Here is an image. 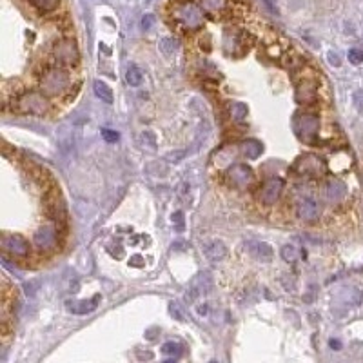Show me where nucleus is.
Segmentation results:
<instances>
[{"mask_svg":"<svg viewBox=\"0 0 363 363\" xmlns=\"http://www.w3.org/2000/svg\"><path fill=\"white\" fill-rule=\"evenodd\" d=\"M205 13L200 9L195 2H182V4H171V18L175 26L184 31H198L204 26Z\"/></svg>","mask_w":363,"mask_h":363,"instance_id":"f257e3e1","label":"nucleus"},{"mask_svg":"<svg viewBox=\"0 0 363 363\" xmlns=\"http://www.w3.org/2000/svg\"><path fill=\"white\" fill-rule=\"evenodd\" d=\"M69 86H71L69 73L66 71L64 68H60V66L46 68L44 73H42V76H40V88H42V93H44V95L60 96L68 91Z\"/></svg>","mask_w":363,"mask_h":363,"instance_id":"f03ea898","label":"nucleus"},{"mask_svg":"<svg viewBox=\"0 0 363 363\" xmlns=\"http://www.w3.org/2000/svg\"><path fill=\"white\" fill-rule=\"evenodd\" d=\"M13 109H16L18 113H24V115L42 116L48 113L49 102H48V98H46L44 93L24 91V93H20V95L15 96V100H13Z\"/></svg>","mask_w":363,"mask_h":363,"instance_id":"7ed1b4c3","label":"nucleus"},{"mask_svg":"<svg viewBox=\"0 0 363 363\" xmlns=\"http://www.w3.org/2000/svg\"><path fill=\"white\" fill-rule=\"evenodd\" d=\"M292 129H294V135L298 136L302 142H305V144H314L316 138H318V131H319L318 115L309 113V111L296 113L294 118H292Z\"/></svg>","mask_w":363,"mask_h":363,"instance_id":"20e7f679","label":"nucleus"},{"mask_svg":"<svg viewBox=\"0 0 363 363\" xmlns=\"http://www.w3.org/2000/svg\"><path fill=\"white\" fill-rule=\"evenodd\" d=\"M51 56L56 62V66L60 68H71V66H76L80 60V51L78 46L73 38L69 36H62L56 42H53L51 46Z\"/></svg>","mask_w":363,"mask_h":363,"instance_id":"39448f33","label":"nucleus"},{"mask_svg":"<svg viewBox=\"0 0 363 363\" xmlns=\"http://www.w3.org/2000/svg\"><path fill=\"white\" fill-rule=\"evenodd\" d=\"M316 95H318V78L311 69H302V75L296 76V102L309 105L316 100Z\"/></svg>","mask_w":363,"mask_h":363,"instance_id":"423d86ee","label":"nucleus"},{"mask_svg":"<svg viewBox=\"0 0 363 363\" xmlns=\"http://www.w3.org/2000/svg\"><path fill=\"white\" fill-rule=\"evenodd\" d=\"M294 169L300 176H305V178H319L324 176L325 171H327V165L319 156L316 155H304L296 160Z\"/></svg>","mask_w":363,"mask_h":363,"instance_id":"0eeeda50","label":"nucleus"},{"mask_svg":"<svg viewBox=\"0 0 363 363\" xmlns=\"http://www.w3.org/2000/svg\"><path fill=\"white\" fill-rule=\"evenodd\" d=\"M224 178L229 187L245 189L254 182V173H252V169L249 167L247 164H236V165H231V167L225 171Z\"/></svg>","mask_w":363,"mask_h":363,"instance_id":"6e6552de","label":"nucleus"},{"mask_svg":"<svg viewBox=\"0 0 363 363\" xmlns=\"http://www.w3.org/2000/svg\"><path fill=\"white\" fill-rule=\"evenodd\" d=\"M284 178H280V176H272V178L265 180L264 184H262V187L258 189V195H256V198H258V202L262 205H267V207H271V205H274L276 202H278L280 195L284 193Z\"/></svg>","mask_w":363,"mask_h":363,"instance_id":"1a4fd4ad","label":"nucleus"},{"mask_svg":"<svg viewBox=\"0 0 363 363\" xmlns=\"http://www.w3.org/2000/svg\"><path fill=\"white\" fill-rule=\"evenodd\" d=\"M251 44V36L245 31H238V29H227L224 35V48L229 55H244L249 49Z\"/></svg>","mask_w":363,"mask_h":363,"instance_id":"9d476101","label":"nucleus"},{"mask_svg":"<svg viewBox=\"0 0 363 363\" xmlns=\"http://www.w3.org/2000/svg\"><path fill=\"white\" fill-rule=\"evenodd\" d=\"M211 285H212L211 276H209L207 272H202V274H198L191 284H189L187 291H185V300H187L189 304H193L196 298L207 294V292L211 291Z\"/></svg>","mask_w":363,"mask_h":363,"instance_id":"9b49d317","label":"nucleus"},{"mask_svg":"<svg viewBox=\"0 0 363 363\" xmlns=\"http://www.w3.org/2000/svg\"><path fill=\"white\" fill-rule=\"evenodd\" d=\"M2 249L13 256H28L29 242L20 234H6L2 238Z\"/></svg>","mask_w":363,"mask_h":363,"instance_id":"f8f14e48","label":"nucleus"},{"mask_svg":"<svg viewBox=\"0 0 363 363\" xmlns=\"http://www.w3.org/2000/svg\"><path fill=\"white\" fill-rule=\"evenodd\" d=\"M33 242H35V245L40 251H51V249H55L56 242H58V232L51 225H44V227H40L35 232Z\"/></svg>","mask_w":363,"mask_h":363,"instance_id":"ddd939ff","label":"nucleus"},{"mask_svg":"<svg viewBox=\"0 0 363 363\" xmlns=\"http://www.w3.org/2000/svg\"><path fill=\"white\" fill-rule=\"evenodd\" d=\"M296 215H298L300 220H304V222H316L319 218V207L316 204V200L312 198H302L296 204Z\"/></svg>","mask_w":363,"mask_h":363,"instance_id":"4468645a","label":"nucleus"},{"mask_svg":"<svg viewBox=\"0 0 363 363\" xmlns=\"http://www.w3.org/2000/svg\"><path fill=\"white\" fill-rule=\"evenodd\" d=\"M98 302L100 294H96L91 300H69V302H66V307L73 314H89L98 307Z\"/></svg>","mask_w":363,"mask_h":363,"instance_id":"2eb2a0df","label":"nucleus"},{"mask_svg":"<svg viewBox=\"0 0 363 363\" xmlns=\"http://www.w3.org/2000/svg\"><path fill=\"white\" fill-rule=\"evenodd\" d=\"M324 193L325 196H327V200H331V202H339V200L347 195V185L339 178H329L324 185Z\"/></svg>","mask_w":363,"mask_h":363,"instance_id":"dca6fc26","label":"nucleus"},{"mask_svg":"<svg viewBox=\"0 0 363 363\" xmlns=\"http://www.w3.org/2000/svg\"><path fill=\"white\" fill-rule=\"evenodd\" d=\"M200 9L209 16H220L229 9V0H198Z\"/></svg>","mask_w":363,"mask_h":363,"instance_id":"f3484780","label":"nucleus"},{"mask_svg":"<svg viewBox=\"0 0 363 363\" xmlns=\"http://www.w3.org/2000/svg\"><path fill=\"white\" fill-rule=\"evenodd\" d=\"M351 156L345 151H338L331 156L329 160V169H331L334 175H341V173H347L351 169Z\"/></svg>","mask_w":363,"mask_h":363,"instance_id":"a211bd4d","label":"nucleus"},{"mask_svg":"<svg viewBox=\"0 0 363 363\" xmlns=\"http://www.w3.org/2000/svg\"><path fill=\"white\" fill-rule=\"evenodd\" d=\"M204 252H205V256H207L209 262L216 264V262H222V260L227 256V247H225L224 242L212 240V242H209V244L204 247Z\"/></svg>","mask_w":363,"mask_h":363,"instance_id":"6ab92c4d","label":"nucleus"},{"mask_svg":"<svg viewBox=\"0 0 363 363\" xmlns=\"http://www.w3.org/2000/svg\"><path fill=\"white\" fill-rule=\"evenodd\" d=\"M247 251L249 254H252L256 260H262V262H269L272 258V247L265 242H249L247 244Z\"/></svg>","mask_w":363,"mask_h":363,"instance_id":"aec40b11","label":"nucleus"},{"mask_svg":"<svg viewBox=\"0 0 363 363\" xmlns=\"http://www.w3.org/2000/svg\"><path fill=\"white\" fill-rule=\"evenodd\" d=\"M56 140H58V147L62 153H68L73 149V131L68 124H64L56 133Z\"/></svg>","mask_w":363,"mask_h":363,"instance_id":"412c9836","label":"nucleus"},{"mask_svg":"<svg viewBox=\"0 0 363 363\" xmlns=\"http://www.w3.org/2000/svg\"><path fill=\"white\" fill-rule=\"evenodd\" d=\"M31 8L35 9L40 15H48V13H53L55 9H58L60 2L62 0H28Z\"/></svg>","mask_w":363,"mask_h":363,"instance_id":"4be33fe9","label":"nucleus"},{"mask_svg":"<svg viewBox=\"0 0 363 363\" xmlns=\"http://www.w3.org/2000/svg\"><path fill=\"white\" fill-rule=\"evenodd\" d=\"M240 149H242V153H244V155L247 156L249 160H254V158H258V156L262 155V151H264V145L260 144L258 140L249 138V140H245L244 144L240 145Z\"/></svg>","mask_w":363,"mask_h":363,"instance_id":"5701e85b","label":"nucleus"},{"mask_svg":"<svg viewBox=\"0 0 363 363\" xmlns=\"http://www.w3.org/2000/svg\"><path fill=\"white\" fill-rule=\"evenodd\" d=\"M93 89H95V95L98 96L102 102H105V104H111V102H113V91L109 89L108 84H104V82H102V80H95Z\"/></svg>","mask_w":363,"mask_h":363,"instance_id":"b1692460","label":"nucleus"},{"mask_svg":"<svg viewBox=\"0 0 363 363\" xmlns=\"http://www.w3.org/2000/svg\"><path fill=\"white\" fill-rule=\"evenodd\" d=\"M125 82H127L131 88H138V86L144 82V71H142L138 66H131V68L125 71Z\"/></svg>","mask_w":363,"mask_h":363,"instance_id":"393cba45","label":"nucleus"},{"mask_svg":"<svg viewBox=\"0 0 363 363\" xmlns=\"http://www.w3.org/2000/svg\"><path fill=\"white\" fill-rule=\"evenodd\" d=\"M229 115H231V120H234V122H244L245 116H247V105L242 104V102L229 104Z\"/></svg>","mask_w":363,"mask_h":363,"instance_id":"a878e982","label":"nucleus"},{"mask_svg":"<svg viewBox=\"0 0 363 363\" xmlns=\"http://www.w3.org/2000/svg\"><path fill=\"white\" fill-rule=\"evenodd\" d=\"M140 145L147 151H156V136L151 131L140 133Z\"/></svg>","mask_w":363,"mask_h":363,"instance_id":"bb28decb","label":"nucleus"},{"mask_svg":"<svg viewBox=\"0 0 363 363\" xmlns=\"http://www.w3.org/2000/svg\"><path fill=\"white\" fill-rule=\"evenodd\" d=\"M162 352H164L165 356H173V358H178L182 352H184V349H182V345L178 344V341H167V344L162 345Z\"/></svg>","mask_w":363,"mask_h":363,"instance_id":"cd10ccee","label":"nucleus"},{"mask_svg":"<svg viewBox=\"0 0 363 363\" xmlns=\"http://www.w3.org/2000/svg\"><path fill=\"white\" fill-rule=\"evenodd\" d=\"M280 254H282V258H284L287 264H294L296 260H298V251H296L294 245H284L282 251H280Z\"/></svg>","mask_w":363,"mask_h":363,"instance_id":"c85d7f7f","label":"nucleus"},{"mask_svg":"<svg viewBox=\"0 0 363 363\" xmlns=\"http://www.w3.org/2000/svg\"><path fill=\"white\" fill-rule=\"evenodd\" d=\"M176 40L173 38H164L162 42H160V49H162V53H164L165 56H173L176 53Z\"/></svg>","mask_w":363,"mask_h":363,"instance_id":"c756f323","label":"nucleus"},{"mask_svg":"<svg viewBox=\"0 0 363 363\" xmlns=\"http://www.w3.org/2000/svg\"><path fill=\"white\" fill-rule=\"evenodd\" d=\"M349 62L354 66H359L363 62V51L358 48H352L351 51H349Z\"/></svg>","mask_w":363,"mask_h":363,"instance_id":"7c9ffc66","label":"nucleus"},{"mask_svg":"<svg viewBox=\"0 0 363 363\" xmlns=\"http://www.w3.org/2000/svg\"><path fill=\"white\" fill-rule=\"evenodd\" d=\"M102 138L105 142H109V144H115V142H118L120 135L116 131H113V129H102Z\"/></svg>","mask_w":363,"mask_h":363,"instance_id":"2f4dec72","label":"nucleus"},{"mask_svg":"<svg viewBox=\"0 0 363 363\" xmlns=\"http://www.w3.org/2000/svg\"><path fill=\"white\" fill-rule=\"evenodd\" d=\"M352 100H354V105L358 108V111L363 113V91H358L354 93V96H352Z\"/></svg>","mask_w":363,"mask_h":363,"instance_id":"473e14b6","label":"nucleus"},{"mask_svg":"<svg viewBox=\"0 0 363 363\" xmlns=\"http://www.w3.org/2000/svg\"><path fill=\"white\" fill-rule=\"evenodd\" d=\"M265 8L272 13V15H278V8H276V0H264Z\"/></svg>","mask_w":363,"mask_h":363,"instance_id":"72a5a7b5","label":"nucleus"},{"mask_svg":"<svg viewBox=\"0 0 363 363\" xmlns=\"http://www.w3.org/2000/svg\"><path fill=\"white\" fill-rule=\"evenodd\" d=\"M129 264L133 265V267H142V265H144V258H142V256H133L131 260H129Z\"/></svg>","mask_w":363,"mask_h":363,"instance_id":"f704fd0d","label":"nucleus"},{"mask_svg":"<svg viewBox=\"0 0 363 363\" xmlns=\"http://www.w3.org/2000/svg\"><path fill=\"white\" fill-rule=\"evenodd\" d=\"M173 222H175L176 225H178L180 229L184 227V215L182 212H176V215H173Z\"/></svg>","mask_w":363,"mask_h":363,"instance_id":"c9c22d12","label":"nucleus"},{"mask_svg":"<svg viewBox=\"0 0 363 363\" xmlns=\"http://www.w3.org/2000/svg\"><path fill=\"white\" fill-rule=\"evenodd\" d=\"M151 24H153V15H145L144 20H142V28L149 29V28H151Z\"/></svg>","mask_w":363,"mask_h":363,"instance_id":"e433bc0d","label":"nucleus"},{"mask_svg":"<svg viewBox=\"0 0 363 363\" xmlns=\"http://www.w3.org/2000/svg\"><path fill=\"white\" fill-rule=\"evenodd\" d=\"M327 56H329V62H331L332 66H339V56L336 55V53H332V51H331Z\"/></svg>","mask_w":363,"mask_h":363,"instance_id":"4c0bfd02","label":"nucleus"},{"mask_svg":"<svg viewBox=\"0 0 363 363\" xmlns=\"http://www.w3.org/2000/svg\"><path fill=\"white\" fill-rule=\"evenodd\" d=\"M331 347L332 349H341V344H339L338 339H331Z\"/></svg>","mask_w":363,"mask_h":363,"instance_id":"58836bf2","label":"nucleus"},{"mask_svg":"<svg viewBox=\"0 0 363 363\" xmlns=\"http://www.w3.org/2000/svg\"><path fill=\"white\" fill-rule=\"evenodd\" d=\"M164 363H176V361H175V359H165Z\"/></svg>","mask_w":363,"mask_h":363,"instance_id":"ea45409f","label":"nucleus"},{"mask_svg":"<svg viewBox=\"0 0 363 363\" xmlns=\"http://www.w3.org/2000/svg\"><path fill=\"white\" fill-rule=\"evenodd\" d=\"M211 363H216V361H211Z\"/></svg>","mask_w":363,"mask_h":363,"instance_id":"a19ab883","label":"nucleus"}]
</instances>
